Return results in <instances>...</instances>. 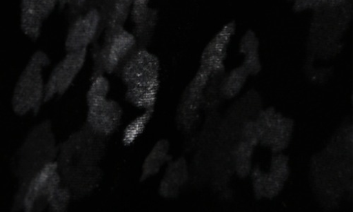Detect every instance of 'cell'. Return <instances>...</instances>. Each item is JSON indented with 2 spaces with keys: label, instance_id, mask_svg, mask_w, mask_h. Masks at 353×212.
I'll return each mask as SVG.
<instances>
[{
  "label": "cell",
  "instance_id": "30",
  "mask_svg": "<svg viewBox=\"0 0 353 212\" xmlns=\"http://www.w3.org/2000/svg\"><path fill=\"white\" fill-rule=\"evenodd\" d=\"M72 1L73 0H57L58 5L61 6H70Z\"/></svg>",
  "mask_w": 353,
  "mask_h": 212
},
{
  "label": "cell",
  "instance_id": "19",
  "mask_svg": "<svg viewBox=\"0 0 353 212\" xmlns=\"http://www.w3.org/2000/svg\"><path fill=\"white\" fill-rule=\"evenodd\" d=\"M150 0H132L131 17L137 36H141L150 25Z\"/></svg>",
  "mask_w": 353,
  "mask_h": 212
},
{
  "label": "cell",
  "instance_id": "6",
  "mask_svg": "<svg viewBox=\"0 0 353 212\" xmlns=\"http://www.w3.org/2000/svg\"><path fill=\"white\" fill-rule=\"evenodd\" d=\"M136 37L123 28L103 47L94 52V69L91 79L104 73L112 74L134 51Z\"/></svg>",
  "mask_w": 353,
  "mask_h": 212
},
{
  "label": "cell",
  "instance_id": "22",
  "mask_svg": "<svg viewBox=\"0 0 353 212\" xmlns=\"http://www.w3.org/2000/svg\"><path fill=\"white\" fill-rule=\"evenodd\" d=\"M57 5V0H21L20 8L31 11L46 21Z\"/></svg>",
  "mask_w": 353,
  "mask_h": 212
},
{
  "label": "cell",
  "instance_id": "24",
  "mask_svg": "<svg viewBox=\"0 0 353 212\" xmlns=\"http://www.w3.org/2000/svg\"><path fill=\"white\" fill-rule=\"evenodd\" d=\"M72 198V195L70 191L62 185L53 194L48 209L49 211L53 212L66 211Z\"/></svg>",
  "mask_w": 353,
  "mask_h": 212
},
{
  "label": "cell",
  "instance_id": "16",
  "mask_svg": "<svg viewBox=\"0 0 353 212\" xmlns=\"http://www.w3.org/2000/svg\"><path fill=\"white\" fill-rule=\"evenodd\" d=\"M254 150V146L243 140H239L232 148L233 172L241 178H246L251 174Z\"/></svg>",
  "mask_w": 353,
  "mask_h": 212
},
{
  "label": "cell",
  "instance_id": "14",
  "mask_svg": "<svg viewBox=\"0 0 353 212\" xmlns=\"http://www.w3.org/2000/svg\"><path fill=\"white\" fill-rule=\"evenodd\" d=\"M171 160L170 144L168 140H159L145 157L140 174V181L144 182L157 175Z\"/></svg>",
  "mask_w": 353,
  "mask_h": 212
},
{
  "label": "cell",
  "instance_id": "11",
  "mask_svg": "<svg viewBox=\"0 0 353 212\" xmlns=\"http://www.w3.org/2000/svg\"><path fill=\"white\" fill-rule=\"evenodd\" d=\"M101 18L100 12L96 8L78 17L67 34L65 42L67 52L88 48L97 36Z\"/></svg>",
  "mask_w": 353,
  "mask_h": 212
},
{
  "label": "cell",
  "instance_id": "4",
  "mask_svg": "<svg viewBox=\"0 0 353 212\" xmlns=\"http://www.w3.org/2000/svg\"><path fill=\"white\" fill-rule=\"evenodd\" d=\"M349 1L339 7L322 5L315 9L310 37V57L329 59L341 50V39L351 19Z\"/></svg>",
  "mask_w": 353,
  "mask_h": 212
},
{
  "label": "cell",
  "instance_id": "7",
  "mask_svg": "<svg viewBox=\"0 0 353 212\" xmlns=\"http://www.w3.org/2000/svg\"><path fill=\"white\" fill-rule=\"evenodd\" d=\"M61 186L62 179L56 161L46 166L32 180L24 195L23 210L35 212L48 209L53 194Z\"/></svg>",
  "mask_w": 353,
  "mask_h": 212
},
{
  "label": "cell",
  "instance_id": "5",
  "mask_svg": "<svg viewBox=\"0 0 353 212\" xmlns=\"http://www.w3.org/2000/svg\"><path fill=\"white\" fill-rule=\"evenodd\" d=\"M50 65L49 56L42 50L35 52L29 59L13 90L12 108L15 114L39 113L45 95L43 72Z\"/></svg>",
  "mask_w": 353,
  "mask_h": 212
},
{
  "label": "cell",
  "instance_id": "17",
  "mask_svg": "<svg viewBox=\"0 0 353 212\" xmlns=\"http://www.w3.org/2000/svg\"><path fill=\"white\" fill-rule=\"evenodd\" d=\"M132 0H114L109 17L105 43H108L117 33L123 30L128 17L131 14Z\"/></svg>",
  "mask_w": 353,
  "mask_h": 212
},
{
  "label": "cell",
  "instance_id": "10",
  "mask_svg": "<svg viewBox=\"0 0 353 212\" xmlns=\"http://www.w3.org/2000/svg\"><path fill=\"white\" fill-rule=\"evenodd\" d=\"M234 32V22L228 23L220 30L205 47L201 56L198 71L212 79L223 73L228 48Z\"/></svg>",
  "mask_w": 353,
  "mask_h": 212
},
{
  "label": "cell",
  "instance_id": "21",
  "mask_svg": "<svg viewBox=\"0 0 353 212\" xmlns=\"http://www.w3.org/2000/svg\"><path fill=\"white\" fill-rule=\"evenodd\" d=\"M44 21L31 11L20 8V27L28 38L37 41L41 36Z\"/></svg>",
  "mask_w": 353,
  "mask_h": 212
},
{
  "label": "cell",
  "instance_id": "13",
  "mask_svg": "<svg viewBox=\"0 0 353 212\" xmlns=\"http://www.w3.org/2000/svg\"><path fill=\"white\" fill-rule=\"evenodd\" d=\"M293 128L291 119L277 113L274 123L262 135L260 144L271 148L274 154L281 153L290 144Z\"/></svg>",
  "mask_w": 353,
  "mask_h": 212
},
{
  "label": "cell",
  "instance_id": "27",
  "mask_svg": "<svg viewBox=\"0 0 353 212\" xmlns=\"http://www.w3.org/2000/svg\"><path fill=\"white\" fill-rule=\"evenodd\" d=\"M293 2V10L296 12H304L307 10H313L321 6V0H290Z\"/></svg>",
  "mask_w": 353,
  "mask_h": 212
},
{
  "label": "cell",
  "instance_id": "1",
  "mask_svg": "<svg viewBox=\"0 0 353 212\" xmlns=\"http://www.w3.org/2000/svg\"><path fill=\"white\" fill-rule=\"evenodd\" d=\"M85 123L59 147L57 160L62 185L74 199L92 193L99 186L102 171L99 164L106 148V139Z\"/></svg>",
  "mask_w": 353,
  "mask_h": 212
},
{
  "label": "cell",
  "instance_id": "28",
  "mask_svg": "<svg viewBox=\"0 0 353 212\" xmlns=\"http://www.w3.org/2000/svg\"><path fill=\"white\" fill-rule=\"evenodd\" d=\"M322 4L330 7H339L345 4L349 0H321Z\"/></svg>",
  "mask_w": 353,
  "mask_h": 212
},
{
  "label": "cell",
  "instance_id": "23",
  "mask_svg": "<svg viewBox=\"0 0 353 212\" xmlns=\"http://www.w3.org/2000/svg\"><path fill=\"white\" fill-rule=\"evenodd\" d=\"M92 84L86 94V104H91L97 100L108 97L110 82L104 75H99L91 79Z\"/></svg>",
  "mask_w": 353,
  "mask_h": 212
},
{
  "label": "cell",
  "instance_id": "29",
  "mask_svg": "<svg viewBox=\"0 0 353 212\" xmlns=\"http://www.w3.org/2000/svg\"><path fill=\"white\" fill-rule=\"evenodd\" d=\"M86 2L87 0H73L70 6H72L74 8H80L83 7Z\"/></svg>",
  "mask_w": 353,
  "mask_h": 212
},
{
  "label": "cell",
  "instance_id": "20",
  "mask_svg": "<svg viewBox=\"0 0 353 212\" xmlns=\"http://www.w3.org/2000/svg\"><path fill=\"white\" fill-rule=\"evenodd\" d=\"M154 112V110H144L143 114L133 119L125 128L123 137L125 146H130L141 135L150 124Z\"/></svg>",
  "mask_w": 353,
  "mask_h": 212
},
{
  "label": "cell",
  "instance_id": "12",
  "mask_svg": "<svg viewBox=\"0 0 353 212\" xmlns=\"http://www.w3.org/2000/svg\"><path fill=\"white\" fill-rule=\"evenodd\" d=\"M189 178V166L185 158L170 160L160 182V195L165 199L176 198L188 184Z\"/></svg>",
  "mask_w": 353,
  "mask_h": 212
},
{
  "label": "cell",
  "instance_id": "2",
  "mask_svg": "<svg viewBox=\"0 0 353 212\" xmlns=\"http://www.w3.org/2000/svg\"><path fill=\"white\" fill-rule=\"evenodd\" d=\"M59 147L50 119L43 120L29 131L14 160L18 189L12 211L23 210V198L29 184L46 166L57 161Z\"/></svg>",
  "mask_w": 353,
  "mask_h": 212
},
{
  "label": "cell",
  "instance_id": "15",
  "mask_svg": "<svg viewBox=\"0 0 353 212\" xmlns=\"http://www.w3.org/2000/svg\"><path fill=\"white\" fill-rule=\"evenodd\" d=\"M239 50L244 55L241 66H243L250 76L258 75L261 70L259 41L252 30H249L243 37L240 43Z\"/></svg>",
  "mask_w": 353,
  "mask_h": 212
},
{
  "label": "cell",
  "instance_id": "3",
  "mask_svg": "<svg viewBox=\"0 0 353 212\" xmlns=\"http://www.w3.org/2000/svg\"><path fill=\"white\" fill-rule=\"evenodd\" d=\"M160 60L145 48L134 50L121 70L125 99L136 108L154 110L160 88Z\"/></svg>",
  "mask_w": 353,
  "mask_h": 212
},
{
  "label": "cell",
  "instance_id": "8",
  "mask_svg": "<svg viewBox=\"0 0 353 212\" xmlns=\"http://www.w3.org/2000/svg\"><path fill=\"white\" fill-rule=\"evenodd\" d=\"M87 51L88 48H84L67 52L53 68L46 84L43 104L68 92L85 64Z\"/></svg>",
  "mask_w": 353,
  "mask_h": 212
},
{
  "label": "cell",
  "instance_id": "26",
  "mask_svg": "<svg viewBox=\"0 0 353 212\" xmlns=\"http://www.w3.org/2000/svg\"><path fill=\"white\" fill-rule=\"evenodd\" d=\"M240 138L254 147L260 144L261 133L254 119L245 121L241 126Z\"/></svg>",
  "mask_w": 353,
  "mask_h": 212
},
{
  "label": "cell",
  "instance_id": "18",
  "mask_svg": "<svg viewBox=\"0 0 353 212\" xmlns=\"http://www.w3.org/2000/svg\"><path fill=\"white\" fill-rule=\"evenodd\" d=\"M249 76L243 66L232 70L221 81V97L225 99L236 97L241 93Z\"/></svg>",
  "mask_w": 353,
  "mask_h": 212
},
{
  "label": "cell",
  "instance_id": "25",
  "mask_svg": "<svg viewBox=\"0 0 353 212\" xmlns=\"http://www.w3.org/2000/svg\"><path fill=\"white\" fill-rule=\"evenodd\" d=\"M272 157L270 174L275 178L285 183L290 175L288 158L282 153L274 154Z\"/></svg>",
  "mask_w": 353,
  "mask_h": 212
},
{
  "label": "cell",
  "instance_id": "9",
  "mask_svg": "<svg viewBox=\"0 0 353 212\" xmlns=\"http://www.w3.org/2000/svg\"><path fill=\"white\" fill-rule=\"evenodd\" d=\"M85 123L98 134L108 137L120 127L123 110L119 102L105 98L87 104Z\"/></svg>",
  "mask_w": 353,
  "mask_h": 212
}]
</instances>
